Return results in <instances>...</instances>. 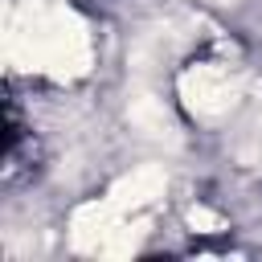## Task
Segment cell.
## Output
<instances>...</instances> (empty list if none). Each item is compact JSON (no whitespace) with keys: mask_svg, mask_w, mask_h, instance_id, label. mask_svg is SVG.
<instances>
[]
</instances>
